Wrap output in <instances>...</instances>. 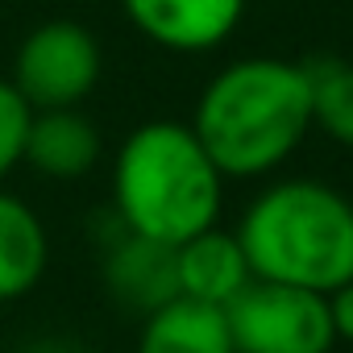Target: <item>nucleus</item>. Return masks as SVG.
Returning a JSON list of instances; mask_svg holds the SVG:
<instances>
[{"label": "nucleus", "mask_w": 353, "mask_h": 353, "mask_svg": "<svg viewBox=\"0 0 353 353\" xmlns=\"http://www.w3.org/2000/svg\"><path fill=\"white\" fill-rule=\"evenodd\" d=\"M192 133L225 179H262L312 133V75L291 59H237L221 67L192 112Z\"/></svg>", "instance_id": "f257e3e1"}, {"label": "nucleus", "mask_w": 353, "mask_h": 353, "mask_svg": "<svg viewBox=\"0 0 353 353\" xmlns=\"http://www.w3.org/2000/svg\"><path fill=\"white\" fill-rule=\"evenodd\" d=\"M225 174L183 121L137 125L112 162L117 221L150 241L179 245L221 221Z\"/></svg>", "instance_id": "f03ea898"}, {"label": "nucleus", "mask_w": 353, "mask_h": 353, "mask_svg": "<svg viewBox=\"0 0 353 353\" xmlns=\"http://www.w3.org/2000/svg\"><path fill=\"white\" fill-rule=\"evenodd\" d=\"M254 279L328 295L353 279V200L324 179H274L237 221Z\"/></svg>", "instance_id": "7ed1b4c3"}, {"label": "nucleus", "mask_w": 353, "mask_h": 353, "mask_svg": "<svg viewBox=\"0 0 353 353\" xmlns=\"http://www.w3.org/2000/svg\"><path fill=\"white\" fill-rule=\"evenodd\" d=\"M237 353H332L336 332L320 291L254 279L225 303Z\"/></svg>", "instance_id": "20e7f679"}, {"label": "nucleus", "mask_w": 353, "mask_h": 353, "mask_svg": "<svg viewBox=\"0 0 353 353\" xmlns=\"http://www.w3.org/2000/svg\"><path fill=\"white\" fill-rule=\"evenodd\" d=\"M100 42L88 26L79 21H42L38 30L26 34L13 59L9 83L21 92V100L42 112V108H79L92 88L100 83Z\"/></svg>", "instance_id": "39448f33"}, {"label": "nucleus", "mask_w": 353, "mask_h": 353, "mask_svg": "<svg viewBox=\"0 0 353 353\" xmlns=\"http://www.w3.org/2000/svg\"><path fill=\"white\" fill-rule=\"evenodd\" d=\"M250 0H121L129 26L170 50V54H208L233 38Z\"/></svg>", "instance_id": "423d86ee"}, {"label": "nucleus", "mask_w": 353, "mask_h": 353, "mask_svg": "<svg viewBox=\"0 0 353 353\" xmlns=\"http://www.w3.org/2000/svg\"><path fill=\"white\" fill-rule=\"evenodd\" d=\"M104 287L117 303L150 316L154 307L179 299V279H174V245L137 237L121 229V237L104 254Z\"/></svg>", "instance_id": "0eeeda50"}, {"label": "nucleus", "mask_w": 353, "mask_h": 353, "mask_svg": "<svg viewBox=\"0 0 353 353\" xmlns=\"http://www.w3.org/2000/svg\"><path fill=\"white\" fill-rule=\"evenodd\" d=\"M174 279H179L183 299L225 307L233 295H241L254 283V270L245 262V250H241L237 233L212 225V229L174 245Z\"/></svg>", "instance_id": "6e6552de"}, {"label": "nucleus", "mask_w": 353, "mask_h": 353, "mask_svg": "<svg viewBox=\"0 0 353 353\" xmlns=\"http://www.w3.org/2000/svg\"><path fill=\"white\" fill-rule=\"evenodd\" d=\"M100 150L104 141L92 117H83L79 108H42L30 117L21 162L34 166L42 179L71 183L100 162Z\"/></svg>", "instance_id": "1a4fd4ad"}, {"label": "nucleus", "mask_w": 353, "mask_h": 353, "mask_svg": "<svg viewBox=\"0 0 353 353\" xmlns=\"http://www.w3.org/2000/svg\"><path fill=\"white\" fill-rule=\"evenodd\" d=\"M137 353H237V349L229 336L225 307L179 295L145 316Z\"/></svg>", "instance_id": "9d476101"}, {"label": "nucleus", "mask_w": 353, "mask_h": 353, "mask_svg": "<svg viewBox=\"0 0 353 353\" xmlns=\"http://www.w3.org/2000/svg\"><path fill=\"white\" fill-rule=\"evenodd\" d=\"M46 262H50V237L42 216L26 200L0 192V303L30 295L42 283Z\"/></svg>", "instance_id": "9b49d317"}, {"label": "nucleus", "mask_w": 353, "mask_h": 353, "mask_svg": "<svg viewBox=\"0 0 353 353\" xmlns=\"http://www.w3.org/2000/svg\"><path fill=\"white\" fill-rule=\"evenodd\" d=\"M312 75V129L353 150V63H320Z\"/></svg>", "instance_id": "f8f14e48"}, {"label": "nucleus", "mask_w": 353, "mask_h": 353, "mask_svg": "<svg viewBox=\"0 0 353 353\" xmlns=\"http://www.w3.org/2000/svg\"><path fill=\"white\" fill-rule=\"evenodd\" d=\"M30 117H34V108L21 100V92L9 79H0V179H9V174L21 166Z\"/></svg>", "instance_id": "ddd939ff"}, {"label": "nucleus", "mask_w": 353, "mask_h": 353, "mask_svg": "<svg viewBox=\"0 0 353 353\" xmlns=\"http://www.w3.org/2000/svg\"><path fill=\"white\" fill-rule=\"evenodd\" d=\"M324 299H328V320H332L336 341L353 345V279H345L341 287H332Z\"/></svg>", "instance_id": "4468645a"}, {"label": "nucleus", "mask_w": 353, "mask_h": 353, "mask_svg": "<svg viewBox=\"0 0 353 353\" xmlns=\"http://www.w3.org/2000/svg\"><path fill=\"white\" fill-rule=\"evenodd\" d=\"M30 353H75V349H67V345H38V349H30Z\"/></svg>", "instance_id": "2eb2a0df"}]
</instances>
